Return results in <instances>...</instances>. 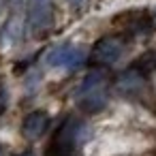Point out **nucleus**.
<instances>
[{"instance_id":"obj_5","label":"nucleus","mask_w":156,"mask_h":156,"mask_svg":"<svg viewBox=\"0 0 156 156\" xmlns=\"http://www.w3.org/2000/svg\"><path fill=\"white\" fill-rule=\"evenodd\" d=\"M51 22V0H30V13H28V30L41 32Z\"/></svg>"},{"instance_id":"obj_8","label":"nucleus","mask_w":156,"mask_h":156,"mask_svg":"<svg viewBox=\"0 0 156 156\" xmlns=\"http://www.w3.org/2000/svg\"><path fill=\"white\" fill-rule=\"evenodd\" d=\"M20 156H34V152H30V150H28V152H24V154H20Z\"/></svg>"},{"instance_id":"obj_6","label":"nucleus","mask_w":156,"mask_h":156,"mask_svg":"<svg viewBox=\"0 0 156 156\" xmlns=\"http://www.w3.org/2000/svg\"><path fill=\"white\" fill-rule=\"evenodd\" d=\"M47 124H49V115L45 111H32V113L26 115V120L22 124V133L28 139H37V137H41L45 133Z\"/></svg>"},{"instance_id":"obj_1","label":"nucleus","mask_w":156,"mask_h":156,"mask_svg":"<svg viewBox=\"0 0 156 156\" xmlns=\"http://www.w3.org/2000/svg\"><path fill=\"white\" fill-rule=\"evenodd\" d=\"M107 94H109V75L101 69H94L86 75V79L77 88L75 101L86 113H94L107 105Z\"/></svg>"},{"instance_id":"obj_2","label":"nucleus","mask_w":156,"mask_h":156,"mask_svg":"<svg viewBox=\"0 0 156 156\" xmlns=\"http://www.w3.org/2000/svg\"><path fill=\"white\" fill-rule=\"evenodd\" d=\"M81 130H83V124L79 120L66 118L58 126V130L47 147V156H75L77 143L81 139Z\"/></svg>"},{"instance_id":"obj_3","label":"nucleus","mask_w":156,"mask_h":156,"mask_svg":"<svg viewBox=\"0 0 156 156\" xmlns=\"http://www.w3.org/2000/svg\"><path fill=\"white\" fill-rule=\"evenodd\" d=\"M83 58L86 56H83V51L79 47H75V45H58L47 54V64L73 73L83 64Z\"/></svg>"},{"instance_id":"obj_4","label":"nucleus","mask_w":156,"mask_h":156,"mask_svg":"<svg viewBox=\"0 0 156 156\" xmlns=\"http://www.w3.org/2000/svg\"><path fill=\"white\" fill-rule=\"evenodd\" d=\"M124 51L122 37H103L92 47V62L94 64H113Z\"/></svg>"},{"instance_id":"obj_9","label":"nucleus","mask_w":156,"mask_h":156,"mask_svg":"<svg viewBox=\"0 0 156 156\" xmlns=\"http://www.w3.org/2000/svg\"><path fill=\"white\" fill-rule=\"evenodd\" d=\"M0 90H2V81H0Z\"/></svg>"},{"instance_id":"obj_10","label":"nucleus","mask_w":156,"mask_h":156,"mask_svg":"<svg viewBox=\"0 0 156 156\" xmlns=\"http://www.w3.org/2000/svg\"><path fill=\"white\" fill-rule=\"evenodd\" d=\"M0 156H2V147H0Z\"/></svg>"},{"instance_id":"obj_7","label":"nucleus","mask_w":156,"mask_h":156,"mask_svg":"<svg viewBox=\"0 0 156 156\" xmlns=\"http://www.w3.org/2000/svg\"><path fill=\"white\" fill-rule=\"evenodd\" d=\"M69 2H71L75 9H79V7H83V2H86V0H69Z\"/></svg>"}]
</instances>
